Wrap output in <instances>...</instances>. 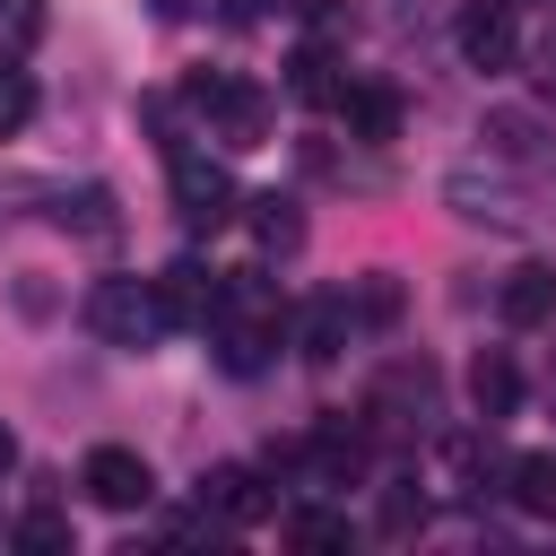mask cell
Listing matches in <instances>:
<instances>
[{"label":"cell","instance_id":"1","mask_svg":"<svg viewBox=\"0 0 556 556\" xmlns=\"http://www.w3.org/2000/svg\"><path fill=\"white\" fill-rule=\"evenodd\" d=\"M182 104H191V113L208 122V139H226V148H261L269 122H278L269 87H252V78H235V70H191V78H182Z\"/></svg>","mask_w":556,"mask_h":556},{"label":"cell","instance_id":"2","mask_svg":"<svg viewBox=\"0 0 556 556\" xmlns=\"http://www.w3.org/2000/svg\"><path fill=\"white\" fill-rule=\"evenodd\" d=\"M87 330H96L104 348H156L174 321H165L156 278H96V287H87Z\"/></svg>","mask_w":556,"mask_h":556},{"label":"cell","instance_id":"3","mask_svg":"<svg viewBox=\"0 0 556 556\" xmlns=\"http://www.w3.org/2000/svg\"><path fill=\"white\" fill-rule=\"evenodd\" d=\"M78 486H87L104 513H139V504L156 495V469H148L130 443H96V452H87V469H78Z\"/></svg>","mask_w":556,"mask_h":556},{"label":"cell","instance_id":"4","mask_svg":"<svg viewBox=\"0 0 556 556\" xmlns=\"http://www.w3.org/2000/svg\"><path fill=\"white\" fill-rule=\"evenodd\" d=\"M174 208H182V226H191V235H217V226L235 217V182H226V165H208V156H182V148H174Z\"/></svg>","mask_w":556,"mask_h":556},{"label":"cell","instance_id":"5","mask_svg":"<svg viewBox=\"0 0 556 556\" xmlns=\"http://www.w3.org/2000/svg\"><path fill=\"white\" fill-rule=\"evenodd\" d=\"M452 43H460L469 70H513V52H521V17H513V0H469L460 26H452Z\"/></svg>","mask_w":556,"mask_h":556},{"label":"cell","instance_id":"6","mask_svg":"<svg viewBox=\"0 0 556 556\" xmlns=\"http://www.w3.org/2000/svg\"><path fill=\"white\" fill-rule=\"evenodd\" d=\"M156 295H165V321L174 330H208L217 304H226V278L200 269V261H174V269H156Z\"/></svg>","mask_w":556,"mask_h":556},{"label":"cell","instance_id":"7","mask_svg":"<svg viewBox=\"0 0 556 556\" xmlns=\"http://www.w3.org/2000/svg\"><path fill=\"white\" fill-rule=\"evenodd\" d=\"M200 504L217 513V521H235V530H252V521H269L278 513V495L261 486V469H243V460H217L208 478H200Z\"/></svg>","mask_w":556,"mask_h":556},{"label":"cell","instance_id":"8","mask_svg":"<svg viewBox=\"0 0 556 556\" xmlns=\"http://www.w3.org/2000/svg\"><path fill=\"white\" fill-rule=\"evenodd\" d=\"M339 122H348V139H365V148L400 139V87H382V78L339 87Z\"/></svg>","mask_w":556,"mask_h":556},{"label":"cell","instance_id":"9","mask_svg":"<svg viewBox=\"0 0 556 556\" xmlns=\"http://www.w3.org/2000/svg\"><path fill=\"white\" fill-rule=\"evenodd\" d=\"M495 313H504L513 330H539V321H556V269H547V261L513 269V278H504V295H495Z\"/></svg>","mask_w":556,"mask_h":556},{"label":"cell","instance_id":"10","mask_svg":"<svg viewBox=\"0 0 556 556\" xmlns=\"http://www.w3.org/2000/svg\"><path fill=\"white\" fill-rule=\"evenodd\" d=\"M348 330H356L348 295H313V304L295 313V339H304V356H313V365H330V356L348 348Z\"/></svg>","mask_w":556,"mask_h":556},{"label":"cell","instance_id":"11","mask_svg":"<svg viewBox=\"0 0 556 556\" xmlns=\"http://www.w3.org/2000/svg\"><path fill=\"white\" fill-rule=\"evenodd\" d=\"M469 400H478V417H486V426H495V417H513L521 374H513V356H504V348H478V365H469Z\"/></svg>","mask_w":556,"mask_h":556},{"label":"cell","instance_id":"12","mask_svg":"<svg viewBox=\"0 0 556 556\" xmlns=\"http://www.w3.org/2000/svg\"><path fill=\"white\" fill-rule=\"evenodd\" d=\"M504 478L530 521H556V452H521V460H504Z\"/></svg>","mask_w":556,"mask_h":556},{"label":"cell","instance_id":"13","mask_svg":"<svg viewBox=\"0 0 556 556\" xmlns=\"http://www.w3.org/2000/svg\"><path fill=\"white\" fill-rule=\"evenodd\" d=\"M287 96H295V104H339V61H330V43H304V52L287 61Z\"/></svg>","mask_w":556,"mask_h":556},{"label":"cell","instance_id":"14","mask_svg":"<svg viewBox=\"0 0 556 556\" xmlns=\"http://www.w3.org/2000/svg\"><path fill=\"white\" fill-rule=\"evenodd\" d=\"M252 235H261L269 252H295V243H304V217H295V200H278V191H269V200H252Z\"/></svg>","mask_w":556,"mask_h":556},{"label":"cell","instance_id":"15","mask_svg":"<svg viewBox=\"0 0 556 556\" xmlns=\"http://www.w3.org/2000/svg\"><path fill=\"white\" fill-rule=\"evenodd\" d=\"M61 226H78L87 243H104V235H113V191H96V182L70 191V200H61Z\"/></svg>","mask_w":556,"mask_h":556},{"label":"cell","instance_id":"16","mask_svg":"<svg viewBox=\"0 0 556 556\" xmlns=\"http://www.w3.org/2000/svg\"><path fill=\"white\" fill-rule=\"evenodd\" d=\"M382 539H417L426 530V495H408V486H382V521H374Z\"/></svg>","mask_w":556,"mask_h":556},{"label":"cell","instance_id":"17","mask_svg":"<svg viewBox=\"0 0 556 556\" xmlns=\"http://www.w3.org/2000/svg\"><path fill=\"white\" fill-rule=\"evenodd\" d=\"M0 43H9V52L43 43V0H0Z\"/></svg>","mask_w":556,"mask_h":556},{"label":"cell","instance_id":"18","mask_svg":"<svg viewBox=\"0 0 556 556\" xmlns=\"http://www.w3.org/2000/svg\"><path fill=\"white\" fill-rule=\"evenodd\" d=\"M26 122H35V78L26 70H0V139L26 130Z\"/></svg>","mask_w":556,"mask_h":556},{"label":"cell","instance_id":"19","mask_svg":"<svg viewBox=\"0 0 556 556\" xmlns=\"http://www.w3.org/2000/svg\"><path fill=\"white\" fill-rule=\"evenodd\" d=\"M17 547H26V556H61V547H70V521H61V513H26V521H17Z\"/></svg>","mask_w":556,"mask_h":556},{"label":"cell","instance_id":"20","mask_svg":"<svg viewBox=\"0 0 556 556\" xmlns=\"http://www.w3.org/2000/svg\"><path fill=\"white\" fill-rule=\"evenodd\" d=\"M287 539H295V547H348V521H339V513H295Z\"/></svg>","mask_w":556,"mask_h":556},{"label":"cell","instance_id":"21","mask_svg":"<svg viewBox=\"0 0 556 556\" xmlns=\"http://www.w3.org/2000/svg\"><path fill=\"white\" fill-rule=\"evenodd\" d=\"M495 148L521 156V148H530V113H495Z\"/></svg>","mask_w":556,"mask_h":556},{"label":"cell","instance_id":"22","mask_svg":"<svg viewBox=\"0 0 556 556\" xmlns=\"http://www.w3.org/2000/svg\"><path fill=\"white\" fill-rule=\"evenodd\" d=\"M9 469H17V434L0 426V478H9Z\"/></svg>","mask_w":556,"mask_h":556},{"label":"cell","instance_id":"23","mask_svg":"<svg viewBox=\"0 0 556 556\" xmlns=\"http://www.w3.org/2000/svg\"><path fill=\"white\" fill-rule=\"evenodd\" d=\"M539 61H547V78H556V26H547V43H539Z\"/></svg>","mask_w":556,"mask_h":556},{"label":"cell","instance_id":"24","mask_svg":"<svg viewBox=\"0 0 556 556\" xmlns=\"http://www.w3.org/2000/svg\"><path fill=\"white\" fill-rule=\"evenodd\" d=\"M252 9H261V0H235V17H252Z\"/></svg>","mask_w":556,"mask_h":556}]
</instances>
